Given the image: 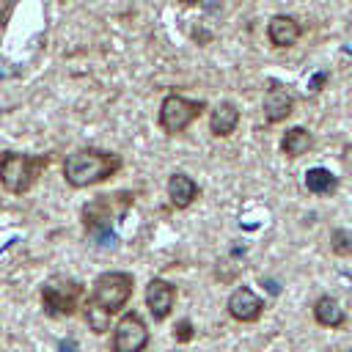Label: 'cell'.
<instances>
[{
    "label": "cell",
    "instance_id": "30bf717a",
    "mask_svg": "<svg viewBox=\"0 0 352 352\" xmlns=\"http://www.w3.org/2000/svg\"><path fill=\"white\" fill-rule=\"evenodd\" d=\"M292 107H294V99L283 85H270L267 88V94H264V118L270 124H278V121L289 118Z\"/></svg>",
    "mask_w": 352,
    "mask_h": 352
},
{
    "label": "cell",
    "instance_id": "2e32d148",
    "mask_svg": "<svg viewBox=\"0 0 352 352\" xmlns=\"http://www.w3.org/2000/svg\"><path fill=\"white\" fill-rule=\"evenodd\" d=\"M305 187L314 195H333L338 190V176H333L327 168H311L305 173Z\"/></svg>",
    "mask_w": 352,
    "mask_h": 352
},
{
    "label": "cell",
    "instance_id": "9c48e42d",
    "mask_svg": "<svg viewBox=\"0 0 352 352\" xmlns=\"http://www.w3.org/2000/svg\"><path fill=\"white\" fill-rule=\"evenodd\" d=\"M110 220H113V201L110 195H99L96 201L85 204L82 209V223L94 236H107L110 231Z\"/></svg>",
    "mask_w": 352,
    "mask_h": 352
},
{
    "label": "cell",
    "instance_id": "5bb4252c",
    "mask_svg": "<svg viewBox=\"0 0 352 352\" xmlns=\"http://www.w3.org/2000/svg\"><path fill=\"white\" fill-rule=\"evenodd\" d=\"M311 146H314V138H311V132H308L305 126H292V129L283 135V140H280V151H283L286 157H300V154H305Z\"/></svg>",
    "mask_w": 352,
    "mask_h": 352
},
{
    "label": "cell",
    "instance_id": "6da1fadb",
    "mask_svg": "<svg viewBox=\"0 0 352 352\" xmlns=\"http://www.w3.org/2000/svg\"><path fill=\"white\" fill-rule=\"evenodd\" d=\"M118 170H121V157L102 148H77L63 160V179L77 190L107 182Z\"/></svg>",
    "mask_w": 352,
    "mask_h": 352
},
{
    "label": "cell",
    "instance_id": "8992f818",
    "mask_svg": "<svg viewBox=\"0 0 352 352\" xmlns=\"http://www.w3.org/2000/svg\"><path fill=\"white\" fill-rule=\"evenodd\" d=\"M146 346H148V327H146V322L135 311L124 314L118 319L116 330H113L110 349L113 352H143Z\"/></svg>",
    "mask_w": 352,
    "mask_h": 352
},
{
    "label": "cell",
    "instance_id": "7402d4cb",
    "mask_svg": "<svg viewBox=\"0 0 352 352\" xmlns=\"http://www.w3.org/2000/svg\"><path fill=\"white\" fill-rule=\"evenodd\" d=\"M179 3H184V6H198L201 0H179Z\"/></svg>",
    "mask_w": 352,
    "mask_h": 352
},
{
    "label": "cell",
    "instance_id": "e0dca14e",
    "mask_svg": "<svg viewBox=\"0 0 352 352\" xmlns=\"http://www.w3.org/2000/svg\"><path fill=\"white\" fill-rule=\"evenodd\" d=\"M82 308H85L88 330H94V333H107V330H110V316H113V314H107L104 308H99V305L91 302V300H88Z\"/></svg>",
    "mask_w": 352,
    "mask_h": 352
},
{
    "label": "cell",
    "instance_id": "ba28073f",
    "mask_svg": "<svg viewBox=\"0 0 352 352\" xmlns=\"http://www.w3.org/2000/svg\"><path fill=\"white\" fill-rule=\"evenodd\" d=\"M264 311V302L258 294H253L248 286H239L231 292L228 297V314L236 319V322H256Z\"/></svg>",
    "mask_w": 352,
    "mask_h": 352
},
{
    "label": "cell",
    "instance_id": "d6986e66",
    "mask_svg": "<svg viewBox=\"0 0 352 352\" xmlns=\"http://www.w3.org/2000/svg\"><path fill=\"white\" fill-rule=\"evenodd\" d=\"M192 336H195V330H192V322H190V319H182V322H176V327H173V338H176L179 344H187V341H192Z\"/></svg>",
    "mask_w": 352,
    "mask_h": 352
},
{
    "label": "cell",
    "instance_id": "5b68a950",
    "mask_svg": "<svg viewBox=\"0 0 352 352\" xmlns=\"http://www.w3.org/2000/svg\"><path fill=\"white\" fill-rule=\"evenodd\" d=\"M206 110L204 99H187L182 94H168L160 104V126L168 135H179L184 132L201 113Z\"/></svg>",
    "mask_w": 352,
    "mask_h": 352
},
{
    "label": "cell",
    "instance_id": "44dd1931",
    "mask_svg": "<svg viewBox=\"0 0 352 352\" xmlns=\"http://www.w3.org/2000/svg\"><path fill=\"white\" fill-rule=\"evenodd\" d=\"M60 352H74V341H60Z\"/></svg>",
    "mask_w": 352,
    "mask_h": 352
},
{
    "label": "cell",
    "instance_id": "4fadbf2b",
    "mask_svg": "<svg viewBox=\"0 0 352 352\" xmlns=\"http://www.w3.org/2000/svg\"><path fill=\"white\" fill-rule=\"evenodd\" d=\"M236 124H239V110H236V104H231V102H220V104L212 110V116H209V129H212V135H217V138H228V135L236 129Z\"/></svg>",
    "mask_w": 352,
    "mask_h": 352
},
{
    "label": "cell",
    "instance_id": "ac0fdd59",
    "mask_svg": "<svg viewBox=\"0 0 352 352\" xmlns=\"http://www.w3.org/2000/svg\"><path fill=\"white\" fill-rule=\"evenodd\" d=\"M330 248L336 256H352V234L346 228H336L330 234Z\"/></svg>",
    "mask_w": 352,
    "mask_h": 352
},
{
    "label": "cell",
    "instance_id": "8fae6325",
    "mask_svg": "<svg viewBox=\"0 0 352 352\" xmlns=\"http://www.w3.org/2000/svg\"><path fill=\"white\" fill-rule=\"evenodd\" d=\"M267 36H270V41H272L275 47H292V44L300 38V25H297V19H292V16L278 14V16H272L270 25H267Z\"/></svg>",
    "mask_w": 352,
    "mask_h": 352
},
{
    "label": "cell",
    "instance_id": "3957f363",
    "mask_svg": "<svg viewBox=\"0 0 352 352\" xmlns=\"http://www.w3.org/2000/svg\"><path fill=\"white\" fill-rule=\"evenodd\" d=\"M82 283L74 278L55 275L41 286V308L47 316H72L80 308Z\"/></svg>",
    "mask_w": 352,
    "mask_h": 352
},
{
    "label": "cell",
    "instance_id": "277c9868",
    "mask_svg": "<svg viewBox=\"0 0 352 352\" xmlns=\"http://www.w3.org/2000/svg\"><path fill=\"white\" fill-rule=\"evenodd\" d=\"M132 289H135V278L129 272H102L94 280L88 300L96 302L99 308H104L107 314H116L129 302Z\"/></svg>",
    "mask_w": 352,
    "mask_h": 352
},
{
    "label": "cell",
    "instance_id": "9a60e30c",
    "mask_svg": "<svg viewBox=\"0 0 352 352\" xmlns=\"http://www.w3.org/2000/svg\"><path fill=\"white\" fill-rule=\"evenodd\" d=\"M314 319L322 324V327H338L341 322H344V311H341V305H338V300H333V297H319L316 302H314Z\"/></svg>",
    "mask_w": 352,
    "mask_h": 352
},
{
    "label": "cell",
    "instance_id": "ffe728a7",
    "mask_svg": "<svg viewBox=\"0 0 352 352\" xmlns=\"http://www.w3.org/2000/svg\"><path fill=\"white\" fill-rule=\"evenodd\" d=\"M324 80H327V74H324V72H322V74H316V77L311 80V91H319V88L324 85Z\"/></svg>",
    "mask_w": 352,
    "mask_h": 352
},
{
    "label": "cell",
    "instance_id": "52a82bcc",
    "mask_svg": "<svg viewBox=\"0 0 352 352\" xmlns=\"http://www.w3.org/2000/svg\"><path fill=\"white\" fill-rule=\"evenodd\" d=\"M173 302H176V286L162 278H151L146 286V308L154 316V322H162L170 314Z\"/></svg>",
    "mask_w": 352,
    "mask_h": 352
},
{
    "label": "cell",
    "instance_id": "7a4b0ae2",
    "mask_svg": "<svg viewBox=\"0 0 352 352\" xmlns=\"http://www.w3.org/2000/svg\"><path fill=\"white\" fill-rule=\"evenodd\" d=\"M47 165H50V157H47V154L30 157V154L6 151V154H0V184H3L8 192L22 195V192H28V190L36 184L38 173H41Z\"/></svg>",
    "mask_w": 352,
    "mask_h": 352
},
{
    "label": "cell",
    "instance_id": "7c38bea8",
    "mask_svg": "<svg viewBox=\"0 0 352 352\" xmlns=\"http://www.w3.org/2000/svg\"><path fill=\"white\" fill-rule=\"evenodd\" d=\"M168 198L176 209H187L198 198V184L187 173H173L168 179Z\"/></svg>",
    "mask_w": 352,
    "mask_h": 352
}]
</instances>
